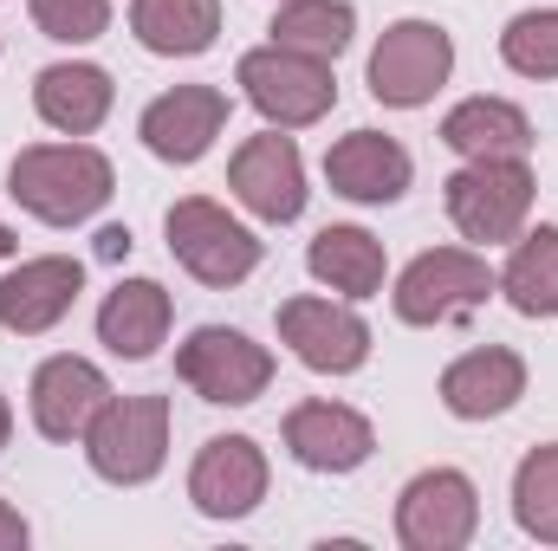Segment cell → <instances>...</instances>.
I'll list each match as a JSON object with an SVG mask.
<instances>
[{
    "label": "cell",
    "mask_w": 558,
    "mask_h": 551,
    "mask_svg": "<svg viewBox=\"0 0 558 551\" xmlns=\"http://www.w3.org/2000/svg\"><path fill=\"white\" fill-rule=\"evenodd\" d=\"M111 188H118V175H111V162H105L92 143H33V149H20L13 169H7V195H13L26 215L52 221V228L92 221V215L111 201Z\"/></svg>",
    "instance_id": "6da1fadb"
},
{
    "label": "cell",
    "mask_w": 558,
    "mask_h": 551,
    "mask_svg": "<svg viewBox=\"0 0 558 551\" xmlns=\"http://www.w3.org/2000/svg\"><path fill=\"white\" fill-rule=\"evenodd\" d=\"M441 188H448V221H454L468 241H481V247L513 241V234L526 228V215H533V169H526V156L468 162V169H454Z\"/></svg>",
    "instance_id": "7a4b0ae2"
},
{
    "label": "cell",
    "mask_w": 558,
    "mask_h": 551,
    "mask_svg": "<svg viewBox=\"0 0 558 551\" xmlns=\"http://www.w3.org/2000/svg\"><path fill=\"white\" fill-rule=\"evenodd\" d=\"M85 454L118 487L156 480L169 454V396H111L98 421L85 428Z\"/></svg>",
    "instance_id": "3957f363"
},
{
    "label": "cell",
    "mask_w": 558,
    "mask_h": 551,
    "mask_svg": "<svg viewBox=\"0 0 558 551\" xmlns=\"http://www.w3.org/2000/svg\"><path fill=\"white\" fill-rule=\"evenodd\" d=\"M241 91L274 131H305V124H318L338 105L331 65L305 59V52H286V46H260V52L241 59Z\"/></svg>",
    "instance_id": "277c9868"
},
{
    "label": "cell",
    "mask_w": 558,
    "mask_h": 551,
    "mask_svg": "<svg viewBox=\"0 0 558 551\" xmlns=\"http://www.w3.org/2000/svg\"><path fill=\"white\" fill-rule=\"evenodd\" d=\"M169 254L202 279V285H241V279L260 267V241L208 195H182L169 208Z\"/></svg>",
    "instance_id": "5b68a950"
},
{
    "label": "cell",
    "mask_w": 558,
    "mask_h": 551,
    "mask_svg": "<svg viewBox=\"0 0 558 551\" xmlns=\"http://www.w3.org/2000/svg\"><path fill=\"white\" fill-rule=\"evenodd\" d=\"M448 72H454V39L435 20H397L371 52V91L397 111L428 105L448 85Z\"/></svg>",
    "instance_id": "8992f818"
},
{
    "label": "cell",
    "mask_w": 558,
    "mask_h": 551,
    "mask_svg": "<svg viewBox=\"0 0 558 551\" xmlns=\"http://www.w3.org/2000/svg\"><path fill=\"white\" fill-rule=\"evenodd\" d=\"M175 377H182L202 403H254V396L274 383V357H267V344H254L247 331L202 325V331L175 351Z\"/></svg>",
    "instance_id": "52a82bcc"
},
{
    "label": "cell",
    "mask_w": 558,
    "mask_h": 551,
    "mask_svg": "<svg viewBox=\"0 0 558 551\" xmlns=\"http://www.w3.org/2000/svg\"><path fill=\"white\" fill-rule=\"evenodd\" d=\"M487 292H494V273H487L481 254L435 247V254H422L416 267L397 279V318L403 325H448V318L481 311Z\"/></svg>",
    "instance_id": "ba28073f"
},
{
    "label": "cell",
    "mask_w": 558,
    "mask_h": 551,
    "mask_svg": "<svg viewBox=\"0 0 558 551\" xmlns=\"http://www.w3.org/2000/svg\"><path fill=\"white\" fill-rule=\"evenodd\" d=\"M474 526H481V500H474V480L454 467L416 474L397 500V539L410 551H461Z\"/></svg>",
    "instance_id": "9c48e42d"
},
{
    "label": "cell",
    "mask_w": 558,
    "mask_h": 551,
    "mask_svg": "<svg viewBox=\"0 0 558 551\" xmlns=\"http://www.w3.org/2000/svg\"><path fill=\"white\" fill-rule=\"evenodd\" d=\"M279 338L292 344V357L305 370H325V377H344L371 357V325L351 305H331V298H286L279 305Z\"/></svg>",
    "instance_id": "30bf717a"
},
{
    "label": "cell",
    "mask_w": 558,
    "mask_h": 551,
    "mask_svg": "<svg viewBox=\"0 0 558 551\" xmlns=\"http://www.w3.org/2000/svg\"><path fill=\"white\" fill-rule=\"evenodd\" d=\"M189 500L208 519H247L267 500V454L247 434H215L189 467Z\"/></svg>",
    "instance_id": "8fae6325"
},
{
    "label": "cell",
    "mask_w": 558,
    "mask_h": 551,
    "mask_svg": "<svg viewBox=\"0 0 558 551\" xmlns=\"http://www.w3.org/2000/svg\"><path fill=\"white\" fill-rule=\"evenodd\" d=\"M228 188L260 215V221H299L305 208V162H299V143L267 131V137H247L228 162Z\"/></svg>",
    "instance_id": "7c38bea8"
},
{
    "label": "cell",
    "mask_w": 558,
    "mask_h": 551,
    "mask_svg": "<svg viewBox=\"0 0 558 551\" xmlns=\"http://www.w3.org/2000/svg\"><path fill=\"white\" fill-rule=\"evenodd\" d=\"M221 124H228V91H215V85H175V91H162L143 111L137 131L149 143V156H162V162H202L208 143L221 137Z\"/></svg>",
    "instance_id": "4fadbf2b"
},
{
    "label": "cell",
    "mask_w": 558,
    "mask_h": 551,
    "mask_svg": "<svg viewBox=\"0 0 558 551\" xmlns=\"http://www.w3.org/2000/svg\"><path fill=\"white\" fill-rule=\"evenodd\" d=\"M105 403H111V383L85 357H46L33 377V421L46 441H85Z\"/></svg>",
    "instance_id": "5bb4252c"
},
{
    "label": "cell",
    "mask_w": 558,
    "mask_h": 551,
    "mask_svg": "<svg viewBox=\"0 0 558 551\" xmlns=\"http://www.w3.org/2000/svg\"><path fill=\"white\" fill-rule=\"evenodd\" d=\"M286 448L312 474H351V467L371 461L377 434H371L364 415L344 409V403H299V409L286 415Z\"/></svg>",
    "instance_id": "9a60e30c"
},
{
    "label": "cell",
    "mask_w": 558,
    "mask_h": 551,
    "mask_svg": "<svg viewBox=\"0 0 558 551\" xmlns=\"http://www.w3.org/2000/svg\"><path fill=\"white\" fill-rule=\"evenodd\" d=\"M78 285H85V267L65 260V254L20 260L13 273L0 279V325L20 331V338H39V331H52V325L72 311Z\"/></svg>",
    "instance_id": "2e32d148"
},
{
    "label": "cell",
    "mask_w": 558,
    "mask_h": 551,
    "mask_svg": "<svg viewBox=\"0 0 558 551\" xmlns=\"http://www.w3.org/2000/svg\"><path fill=\"white\" fill-rule=\"evenodd\" d=\"M325 175L344 201H397L410 188V149L384 131H351L325 149Z\"/></svg>",
    "instance_id": "e0dca14e"
},
{
    "label": "cell",
    "mask_w": 558,
    "mask_h": 551,
    "mask_svg": "<svg viewBox=\"0 0 558 551\" xmlns=\"http://www.w3.org/2000/svg\"><path fill=\"white\" fill-rule=\"evenodd\" d=\"M520 396H526V364L513 351H500V344L468 351V357H454L441 370V403H448V415H461V421L507 415Z\"/></svg>",
    "instance_id": "ac0fdd59"
},
{
    "label": "cell",
    "mask_w": 558,
    "mask_h": 551,
    "mask_svg": "<svg viewBox=\"0 0 558 551\" xmlns=\"http://www.w3.org/2000/svg\"><path fill=\"white\" fill-rule=\"evenodd\" d=\"M33 111L65 137H92L111 118V72H98V65H46L39 85H33Z\"/></svg>",
    "instance_id": "d6986e66"
},
{
    "label": "cell",
    "mask_w": 558,
    "mask_h": 551,
    "mask_svg": "<svg viewBox=\"0 0 558 551\" xmlns=\"http://www.w3.org/2000/svg\"><path fill=\"white\" fill-rule=\"evenodd\" d=\"M98 338L118 351V357H156V344L169 338V292L156 279H124L105 305H98Z\"/></svg>",
    "instance_id": "ffe728a7"
},
{
    "label": "cell",
    "mask_w": 558,
    "mask_h": 551,
    "mask_svg": "<svg viewBox=\"0 0 558 551\" xmlns=\"http://www.w3.org/2000/svg\"><path fill=\"white\" fill-rule=\"evenodd\" d=\"M441 143L468 162H487V156H526L533 149V124L520 105L507 98H468L441 118Z\"/></svg>",
    "instance_id": "44dd1931"
},
{
    "label": "cell",
    "mask_w": 558,
    "mask_h": 551,
    "mask_svg": "<svg viewBox=\"0 0 558 551\" xmlns=\"http://www.w3.org/2000/svg\"><path fill=\"white\" fill-rule=\"evenodd\" d=\"M131 33L162 59H195L221 33V0H131Z\"/></svg>",
    "instance_id": "7402d4cb"
},
{
    "label": "cell",
    "mask_w": 558,
    "mask_h": 551,
    "mask_svg": "<svg viewBox=\"0 0 558 551\" xmlns=\"http://www.w3.org/2000/svg\"><path fill=\"white\" fill-rule=\"evenodd\" d=\"M305 267L318 285L344 292V298H371L384 285V241L364 234V228H325L305 254Z\"/></svg>",
    "instance_id": "603a6c76"
},
{
    "label": "cell",
    "mask_w": 558,
    "mask_h": 551,
    "mask_svg": "<svg viewBox=\"0 0 558 551\" xmlns=\"http://www.w3.org/2000/svg\"><path fill=\"white\" fill-rule=\"evenodd\" d=\"M357 33V13L344 0H286L274 13V46L286 52H305V59H338Z\"/></svg>",
    "instance_id": "cb8c5ba5"
},
{
    "label": "cell",
    "mask_w": 558,
    "mask_h": 551,
    "mask_svg": "<svg viewBox=\"0 0 558 551\" xmlns=\"http://www.w3.org/2000/svg\"><path fill=\"white\" fill-rule=\"evenodd\" d=\"M500 292L513 298L520 318H553L558 311V228H539L513 247L507 273H500Z\"/></svg>",
    "instance_id": "d4e9b609"
},
{
    "label": "cell",
    "mask_w": 558,
    "mask_h": 551,
    "mask_svg": "<svg viewBox=\"0 0 558 551\" xmlns=\"http://www.w3.org/2000/svg\"><path fill=\"white\" fill-rule=\"evenodd\" d=\"M513 519L539 539L558 546V441L553 448H533L513 474Z\"/></svg>",
    "instance_id": "484cf974"
},
{
    "label": "cell",
    "mask_w": 558,
    "mask_h": 551,
    "mask_svg": "<svg viewBox=\"0 0 558 551\" xmlns=\"http://www.w3.org/2000/svg\"><path fill=\"white\" fill-rule=\"evenodd\" d=\"M500 59H507L520 78H558V7L520 13V20L500 33Z\"/></svg>",
    "instance_id": "4316f807"
},
{
    "label": "cell",
    "mask_w": 558,
    "mask_h": 551,
    "mask_svg": "<svg viewBox=\"0 0 558 551\" xmlns=\"http://www.w3.org/2000/svg\"><path fill=\"white\" fill-rule=\"evenodd\" d=\"M33 7V26L59 46H85L111 26V0H26Z\"/></svg>",
    "instance_id": "83f0119b"
},
{
    "label": "cell",
    "mask_w": 558,
    "mask_h": 551,
    "mask_svg": "<svg viewBox=\"0 0 558 551\" xmlns=\"http://www.w3.org/2000/svg\"><path fill=\"white\" fill-rule=\"evenodd\" d=\"M20 546H26V519L0 500V551H20Z\"/></svg>",
    "instance_id": "f1b7e54d"
},
{
    "label": "cell",
    "mask_w": 558,
    "mask_h": 551,
    "mask_svg": "<svg viewBox=\"0 0 558 551\" xmlns=\"http://www.w3.org/2000/svg\"><path fill=\"white\" fill-rule=\"evenodd\" d=\"M124 254H131V234L124 228H105L98 234V260H124Z\"/></svg>",
    "instance_id": "f546056e"
},
{
    "label": "cell",
    "mask_w": 558,
    "mask_h": 551,
    "mask_svg": "<svg viewBox=\"0 0 558 551\" xmlns=\"http://www.w3.org/2000/svg\"><path fill=\"white\" fill-rule=\"evenodd\" d=\"M7 434H13V409H7V396H0V448H7Z\"/></svg>",
    "instance_id": "4dcf8cb0"
},
{
    "label": "cell",
    "mask_w": 558,
    "mask_h": 551,
    "mask_svg": "<svg viewBox=\"0 0 558 551\" xmlns=\"http://www.w3.org/2000/svg\"><path fill=\"white\" fill-rule=\"evenodd\" d=\"M13 247H20V241H13V234H7V228H0V260H7V254H13Z\"/></svg>",
    "instance_id": "1f68e13d"
}]
</instances>
